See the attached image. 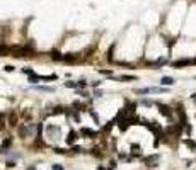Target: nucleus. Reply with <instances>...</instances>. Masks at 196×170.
Returning <instances> with one entry per match:
<instances>
[{"label":"nucleus","mask_w":196,"mask_h":170,"mask_svg":"<svg viewBox=\"0 0 196 170\" xmlns=\"http://www.w3.org/2000/svg\"><path fill=\"white\" fill-rule=\"evenodd\" d=\"M140 104H142V106H145V107H152L155 102L152 101V99H142V101H140Z\"/></svg>","instance_id":"obj_18"},{"label":"nucleus","mask_w":196,"mask_h":170,"mask_svg":"<svg viewBox=\"0 0 196 170\" xmlns=\"http://www.w3.org/2000/svg\"><path fill=\"white\" fill-rule=\"evenodd\" d=\"M51 169H53V170H63V167H61V165H53Z\"/></svg>","instance_id":"obj_31"},{"label":"nucleus","mask_w":196,"mask_h":170,"mask_svg":"<svg viewBox=\"0 0 196 170\" xmlns=\"http://www.w3.org/2000/svg\"><path fill=\"white\" fill-rule=\"evenodd\" d=\"M34 88H36V90H41V92H50V94L56 90L55 87H43V85H34Z\"/></svg>","instance_id":"obj_13"},{"label":"nucleus","mask_w":196,"mask_h":170,"mask_svg":"<svg viewBox=\"0 0 196 170\" xmlns=\"http://www.w3.org/2000/svg\"><path fill=\"white\" fill-rule=\"evenodd\" d=\"M5 165H7V167H15V162H14V160H7Z\"/></svg>","instance_id":"obj_29"},{"label":"nucleus","mask_w":196,"mask_h":170,"mask_svg":"<svg viewBox=\"0 0 196 170\" xmlns=\"http://www.w3.org/2000/svg\"><path fill=\"white\" fill-rule=\"evenodd\" d=\"M176 83V80L172 78V77H162L160 78V85L162 87H170V85H174Z\"/></svg>","instance_id":"obj_10"},{"label":"nucleus","mask_w":196,"mask_h":170,"mask_svg":"<svg viewBox=\"0 0 196 170\" xmlns=\"http://www.w3.org/2000/svg\"><path fill=\"white\" fill-rule=\"evenodd\" d=\"M193 65V60L191 58H181V60H176L170 63V67L172 68H183V67H189Z\"/></svg>","instance_id":"obj_5"},{"label":"nucleus","mask_w":196,"mask_h":170,"mask_svg":"<svg viewBox=\"0 0 196 170\" xmlns=\"http://www.w3.org/2000/svg\"><path fill=\"white\" fill-rule=\"evenodd\" d=\"M46 135L53 140V141H56V140H60L61 136V129L60 126H55V124H50V126H46Z\"/></svg>","instance_id":"obj_2"},{"label":"nucleus","mask_w":196,"mask_h":170,"mask_svg":"<svg viewBox=\"0 0 196 170\" xmlns=\"http://www.w3.org/2000/svg\"><path fill=\"white\" fill-rule=\"evenodd\" d=\"M118 80L119 82H136V77L135 75H121V77H118Z\"/></svg>","instance_id":"obj_12"},{"label":"nucleus","mask_w":196,"mask_h":170,"mask_svg":"<svg viewBox=\"0 0 196 170\" xmlns=\"http://www.w3.org/2000/svg\"><path fill=\"white\" fill-rule=\"evenodd\" d=\"M99 85H101V82H99V80H97V82H92V87H99Z\"/></svg>","instance_id":"obj_32"},{"label":"nucleus","mask_w":196,"mask_h":170,"mask_svg":"<svg viewBox=\"0 0 196 170\" xmlns=\"http://www.w3.org/2000/svg\"><path fill=\"white\" fill-rule=\"evenodd\" d=\"M184 145H186L188 148H191V150H196V141H193V140H189V138L184 140Z\"/></svg>","instance_id":"obj_17"},{"label":"nucleus","mask_w":196,"mask_h":170,"mask_svg":"<svg viewBox=\"0 0 196 170\" xmlns=\"http://www.w3.org/2000/svg\"><path fill=\"white\" fill-rule=\"evenodd\" d=\"M65 87H67V88H77V87H79V82L68 80V82H65Z\"/></svg>","instance_id":"obj_19"},{"label":"nucleus","mask_w":196,"mask_h":170,"mask_svg":"<svg viewBox=\"0 0 196 170\" xmlns=\"http://www.w3.org/2000/svg\"><path fill=\"white\" fill-rule=\"evenodd\" d=\"M22 73H26V75H33V68H22Z\"/></svg>","instance_id":"obj_25"},{"label":"nucleus","mask_w":196,"mask_h":170,"mask_svg":"<svg viewBox=\"0 0 196 170\" xmlns=\"http://www.w3.org/2000/svg\"><path fill=\"white\" fill-rule=\"evenodd\" d=\"M157 107H159V112L164 116V117H172V114H174V109H170V106H167V104H160V102H155Z\"/></svg>","instance_id":"obj_3"},{"label":"nucleus","mask_w":196,"mask_h":170,"mask_svg":"<svg viewBox=\"0 0 196 170\" xmlns=\"http://www.w3.org/2000/svg\"><path fill=\"white\" fill-rule=\"evenodd\" d=\"M27 170H38V169H36L34 165H31V167H27Z\"/></svg>","instance_id":"obj_34"},{"label":"nucleus","mask_w":196,"mask_h":170,"mask_svg":"<svg viewBox=\"0 0 196 170\" xmlns=\"http://www.w3.org/2000/svg\"><path fill=\"white\" fill-rule=\"evenodd\" d=\"M9 146H12V136H7L5 140L2 141V145H0V153H5Z\"/></svg>","instance_id":"obj_8"},{"label":"nucleus","mask_w":196,"mask_h":170,"mask_svg":"<svg viewBox=\"0 0 196 170\" xmlns=\"http://www.w3.org/2000/svg\"><path fill=\"white\" fill-rule=\"evenodd\" d=\"M2 122H4V117H2V116H0V128H2Z\"/></svg>","instance_id":"obj_35"},{"label":"nucleus","mask_w":196,"mask_h":170,"mask_svg":"<svg viewBox=\"0 0 196 170\" xmlns=\"http://www.w3.org/2000/svg\"><path fill=\"white\" fill-rule=\"evenodd\" d=\"M159 158H160V156L159 155H150V156H145V158H143V162H145V165H147V167H149V169H155L157 165H159Z\"/></svg>","instance_id":"obj_6"},{"label":"nucleus","mask_w":196,"mask_h":170,"mask_svg":"<svg viewBox=\"0 0 196 170\" xmlns=\"http://www.w3.org/2000/svg\"><path fill=\"white\" fill-rule=\"evenodd\" d=\"M77 95H80V97H89V94L85 92V90H82V88H80V90L77 88Z\"/></svg>","instance_id":"obj_24"},{"label":"nucleus","mask_w":196,"mask_h":170,"mask_svg":"<svg viewBox=\"0 0 196 170\" xmlns=\"http://www.w3.org/2000/svg\"><path fill=\"white\" fill-rule=\"evenodd\" d=\"M80 135L84 138H95L97 131H94V129H90V128H80Z\"/></svg>","instance_id":"obj_7"},{"label":"nucleus","mask_w":196,"mask_h":170,"mask_svg":"<svg viewBox=\"0 0 196 170\" xmlns=\"http://www.w3.org/2000/svg\"><path fill=\"white\" fill-rule=\"evenodd\" d=\"M92 95H94V99H101V97H102V92H101V90H95Z\"/></svg>","instance_id":"obj_27"},{"label":"nucleus","mask_w":196,"mask_h":170,"mask_svg":"<svg viewBox=\"0 0 196 170\" xmlns=\"http://www.w3.org/2000/svg\"><path fill=\"white\" fill-rule=\"evenodd\" d=\"M9 53H12V48H9V46H4V44H0V56H7Z\"/></svg>","instance_id":"obj_14"},{"label":"nucleus","mask_w":196,"mask_h":170,"mask_svg":"<svg viewBox=\"0 0 196 170\" xmlns=\"http://www.w3.org/2000/svg\"><path fill=\"white\" fill-rule=\"evenodd\" d=\"M85 87H87V83H85V80H80V82H79V87H77V88H82V90H84Z\"/></svg>","instance_id":"obj_26"},{"label":"nucleus","mask_w":196,"mask_h":170,"mask_svg":"<svg viewBox=\"0 0 196 170\" xmlns=\"http://www.w3.org/2000/svg\"><path fill=\"white\" fill-rule=\"evenodd\" d=\"M90 116H92V117H94L95 124H101V122H99V116H97V112H95V111H90Z\"/></svg>","instance_id":"obj_23"},{"label":"nucleus","mask_w":196,"mask_h":170,"mask_svg":"<svg viewBox=\"0 0 196 170\" xmlns=\"http://www.w3.org/2000/svg\"><path fill=\"white\" fill-rule=\"evenodd\" d=\"M130 150H131V156H140V155H142V148H140V145H138V143H131Z\"/></svg>","instance_id":"obj_9"},{"label":"nucleus","mask_w":196,"mask_h":170,"mask_svg":"<svg viewBox=\"0 0 196 170\" xmlns=\"http://www.w3.org/2000/svg\"><path fill=\"white\" fill-rule=\"evenodd\" d=\"M79 60V54L77 53H70V54H63V61H67V63H74V61Z\"/></svg>","instance_id":"obj_11"},{"label":"nucleus","mask_w":196,"mask_h":170,"mask_svg":"<svg viewBox=\"0 0 196 170\" xmlns=\"http://www.w3.org/2000/svg\"><path fill=\"white\" fill-rule=\"evenodd\" d=\"M29 82H31V83H34V82H41V75H36V73L29 75Z\"/></svg>","instance_id":"obj_21"},{"label":"nucleus","mask_w":196,"mask_h":170,"mask_svg":"<svg viewBox=\"0 0 196 170\" xmlns=\"http://www.w3.org/2000/svg\"><path fill=\"white\" fill-rule=\"evenodd\" d=\"M4 70H5V72H14V67H12V65H7Z\"/></svg>","instance_id":"obj_30"},{"label":"nucleus","mask_w":196,"mask_h":170,"mask_svg":"<svg viewBox=\"0 0 196 170\" xmlns=\"http://www.w3.org/2000/svg\"><path fill=\"white\" fill-rule=\"evenodd\" d=\"M191 101H195V102H196V92H195L193 95H191Z\"/></svg>","instance_id":"obj_33"},{"label":"nucleus","mask_w":196,"mask_h":170,"mask_svg":"<svg viewBox=\"0 0 196 170\" xmlns=\"http://www.w3.org/2000/svg\"><path fill=\"white\" fill-rule=\"evenodd\" d=\"M99 73L101 75H113V72H111V70H99Z\"/></svg>","instance_id":"obj_28"},{"label":"nucleus","mask_w":196,"mask_h":170,"mask_svg":"<svg viewBox=\"0 0 196 170\" xmlns=\"http://www.w3.org/2000/svg\"><path fill=\"white\" fill-rule=\"evenodd\" d=\"M50 54H51V58H53V60H61V61H63V56H61L58 51H55V49H53V51H51Z\"/></svg>","instance_id":"obj_22"},{"label":"nucleus","mask_w":196,"mask_h":170,"mask_svg":"<svg viewBox=\"0 0 196 170\" xmlns=\"http://www.w3.org/2000/svg\"><path fill=\"white\" fill-rule=\"evenodd\" d=\"M56 78H58V77H56V75H41V80H46V82H51V80H56Z\"/></svg>","instance_id":"obj_20"},{"label":"nucleus","mask_w":196,"mask_h":170,"mask_svg":"<svg viewBox=\"0 0 196 170\" xmlns=\"http://www.w3.org/2000/svg\"><path fill=\"white\" fill-rule=\"evenodd\" d=\"M36 129V126L34 124H22V126H19V135L20 138H27V136L31 135V131H34Z\"/></svg>","instance_id":"obj_4"},{"label":"nucleus","mask_w":196,"mask_h":170,"mask_svg":"<svg viewBox=\"0 0 196 170\" xmlns=\"http://www.w3.org/2000/svg\"><path fill=\"white\" fill-rule=\"evenodd\" d=\"M136 95H145V94H150V87H143V88H136L135 90Z\"/></svg>","instance_id":"obj_16"},{"label":"nucleus","mask_w":196,"mask_h":170,"mask_svg":"<svg viewBox=\"0 0 196 170\" xmlns=\"http://www.w3.org/2000/svg\"><path fill=\"white\" fill-rule=\"evenodd\" d=\"M75 140H77V133H75V131H70L68 136H67V143H68V145H72Z\"/></svg>","instance_id":"obj_15"},{"label":"nucleus","mask_w":196,"mask_h":170,"mask_svg":"<svg viewBox=\"0 0 196 170\" xmlns=\"http://www.w3.org/2000/svg\"><path fill=\"white\" fill-rule=\"evenodd\" d=\"M12 53L17 58H20V56H33L34 49H31L29 46H17V48H12Z\"/></svg>","instance_id":"obj_1"}]
</instances>
